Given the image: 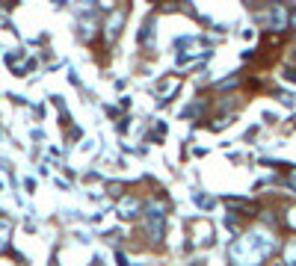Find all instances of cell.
Wrapping results in <instances>:
<instances>
[{
	"label": "cell",
	"instance_id": "3957f363",
	"mask_svg": "<svg viewBox=\"0 0 296 266\" xmlns=\"http://www.w3.org/2000/svg\"><path fill=\"white\" fill-rule=\"evenodd\" d=\"M291 21H294V27H296V12H294V15H291Z\"/></svg>",
	"mask_w": 296,
	"mask_h": 266
},
{
	"label": "cell",
	"instance_id": "6da1fadb",
	"mask_svg": "<svg viewBox=\"0 0 296 266\" xmlns=\"http://www.w3.org/2000/svg\"><path fill=\"white\" fill-rule=\"evenodd\" d=\"M139 198H125L122 201V207H119V213H122V219H133L136 213H139Z\"/></svg>",
	"mask_w": 296,
	"mask_h": 266
},
{
	"label": "cell",
	"instance_id": "7a4b0ae2",
	"mask_svg": "<svg viewBox=\"0 0 296 266\" xmlns=\"http://www.w3.org/2000/svg\"><path fill=\"white\" fill-rule=\"evenodd\" d=\"M119 27H122V12L110 21V38H116V33H119Z\"/></svg>",
	"mask_w": 296,
	"mask_h": 266
}]
</instances>
